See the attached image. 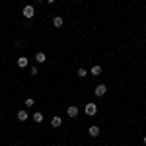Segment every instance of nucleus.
Instances as JSON below:
<instances>
[{
  "instance_id": "f257e3e1",
  "label": "nucleus",
  "mask_w": 146,
  "mask_h": 146,
  "mask_svg": "<svg viewBox=\"0 0 146 146\" xmlns=\"http://www.w3.org/2000/svg\"><path fill=\"white\" fill-rule=\"evenodd\" d=\"M84 111H86V115H96V113H98V105H96V103H88V105H86V107H84Z\"/></svg>"
},
{
  "instance_id": "f03ea898",
  "label": "nucleus",
  "mask_w": 146,
  "mask_h": 146,
  "mask_svg": "<svg viewBox=\"0 0 146 146\" xmlns=\"http://www.w3.org/2000/svg\"><path fill=\"white\" fill-rule=\"evenodd\" d=\"M22 14L25 16V18H33V16H35V8H33V6H25V8L22 10Z\"/></svg>"
},
{
  "instance_id": "7ed1b4c3",
  "label": "nucleus",
  "mask_w": 146,
  "mask_h": 146,
  "mask_svg": "<svg viewBox=\"0 0 146 146\" xmlns=\"http://www.w3.org/2000/svg\"><path fill=\"white\" fill-rule=\"evenodd\" d=\"M105 92H107V86L105 84H100V86H96V90H94V94L100 98V96H105Z\"/></svg>"
},
{
  "instance_id": "20e7f679",
  "label": "nucleus",
  "mask_w": 146,
  "mask_h": 146,
  "mask_svg": "<svg viewBox=\"0 0 146 146\" xmlns=\"http://www.w3.org/2000/svg\"><path fill=\"white\" fill-rule=\"evenodd\" d=\"M66 113H68V117H76V115H78V107H76V105H68Z\"/></svg>"
},
{
  "instance_id": "39448f33",
  "label": "nucleus",
  "mask_w": 146,
  "mask_h": 146,
  "mask_svg": "<svg viewBox=\"0 0 146 146\" xmlns=\"http://www.w3.org/2000/svg\"><path fill=\"white\" fill-rule=\"evenodd\" d=\"M62 125V119L58 117V115H55L53 119H51V127H60Z\"/></svg>"
},
{
  "instance_id": "423d86ee",
  "label": "nucleus",
  "mask_w": 146,
  "mask_h": 146,
  "mask_svg": "<svg viewBox=\"0 0 146 146\" xmlns=\"http://www.w3.org/2000/svg\"><path fill=\"white\" fill-rule=\"evenodd\" d=\"M35 60H37V62H39V64H41V62H45V60H47L45 53H37V55H35Z\"/></svg>"
},
{
  "instance_id": "0eeeda50",
  "label": "nucleus",
  "mask_w": 146,
  "mask_h": 146,
  "mask_svg": "<svg viewBox=\"0 0 146 146\" xmlns=\"http://www.w3.org/2000/svg\"><path fill=\"white\" fill-rule=\"evenodd\" d=\"M18 66H20V68L27 66V58H25V56H20V58H18Z\"/></svg>"
},
{
  "instance_id": "6e6552de",
  "label": "nucleus",
  "mask_w": 146,
  "mask_h": 146,
  "mask_svg": "<svg viewBox=\"0 0 146 146\" xmlns=\"http://www.w3.org/2000/svg\"><path fill=\"white\" fill-rule=\"evenodd\" d=\"M90 136H100V127H90Z\"/></svg>"
},
{
  "instance_id": "1a4fd4ad",
  "label": "nucleus",
  "mask_w": 146,
  "mask_h": 146,
  "mask_svg": "<svg viewBox=\"0 0 146 146\" xmlns=\"http://www.w3.org/2000/svg\"><path fill=\"white\" fill-rule=\"evenodd\" d=\"M18 119H20V121H27V111L20 109V111H18Z\"/></svg>"
},
{
  "instance_id": "9d476101",
  "label": "nucleus",
  "mask_w": 146,
  "mask_h": 146,
  "mask_svg": "<svg viewBox=\"0 0 146 146\" xmlns=\"http://www.w3.org/2000/svg\"><path fill=\"white\" fill-rule=\"evenodd\" d=\"M33 121H35V123H41V121H43V113L37 111V113L33 115Z\"/></svg>"
},
{
  "instance_id": "9b49d317",
  "label": "nucleus",
  "mask_w": 146,
  "mask_h": 146,
  "mask_svg": "<svg viewBox=\"0 0 146 146\" xmlns=\"http://www.w3.org/2000/svg\"><path fill=\"white\" fill-rule=\"evenodd\" d=\"M92 74H94V76H100V74H101V66H98V64H96V66L92 68Z\"/></svg>"
},
{
  "instance_id": "f8f14e48",
  "label": "nucleus",
  "mask_w": 146,
  "mask_h": 146,
  "mask_svg": "<svg viewBox=\"0 0 146 146\" xmlns=\"http://www.w3.org/2000/svg\"><path fill=\"white\" fill-rule=\"evenodd\" d=\"M53 25H55V27H62V18H55V20H53Z\"/></svg>"
},
{
  "instance_id": "ddd939ff",
  "label": "nucleus",
  "mask_w": 146,
  "mask_h": 146,
  "mask_svg": "<svg viewBox=\"0 0 146 146\" xmlns=\"http://www.w3.org/2000/svg\"><path fill=\"white\" fill-rule=\"evenodd\" d=\"M76 74H78L80 78H84V76H86L88 72H86V68H78V72H76Z\"/></svg>"
},
{
  "instance_id": "4468645a",
  "label": "nucleus",
  "mask_w": 146,
  "mask_h": 146,
  "mask_svg": "<svg viewBox=\"0 0 146 146\" xmlns=\"http://www.w3.org/2000/svg\"><path fill=\"white\" fill-rule=\"evenodd\" d=\"M31 105H33V100H31V98H27V100H25V107H31Z\"/></svg>"
},
{
  "instance_id": "2eb2a0df",
  "label": "nucleus",
  "mask_w": 146,
  "mask_h": 146,
  "mask_svg": "<svg viewBox=\"0 0 146 146\" xmlns=\"http://www.w3.org/2000/svg\"><path fill=\"white\" fill-rule=\"evenodd\" d=\"M29 74H31V76H37V68L31 66V68H29Z\"/></svg>"
},
{
  "instance_id": "dca6fc26",
  "label": "nucleus",
  "mask_w": 146,
  "mask_h": 146,
  "mask_svg": "<svg viewBox=\"0 0 146 146\" xmlns=\"http://www.w3.org/2000/svg\"><path fill=\"white\" fill-rule=\"evenodd\" d=\"M142 142H144V146H146V136H144V138H142Z\"/></svg>"
},
{
  "instance_id": "f3484780",
  "label": "nucleus",
  "mask_w": 146,
  "mask_h": 146,
  "mask_svg": "<svg viewBox=\"0 0 146 146\" xmlns=\"http://www.w3.org/2000/svg\"><path fill=\"white\" fill-rule=\"evenodd\" d=\"M47 2H51V4H53V2H56V0H47Z\"/></svg>"
},
{
  "instance_id": "a211bd4d",
  "label": "nucleus",
  "mask_w": 146,
  "mask_h": 146,
  "mask_svg": "<svg viewBox=\"0 0 146 146\" xmlns=\"http://www.w3.org/2000/svg\"><path fill=\"white\" fill-rule=\"evenodd\" d=\"M37 2H45V0H37Z\"/></svg>"
}]
</instances>
